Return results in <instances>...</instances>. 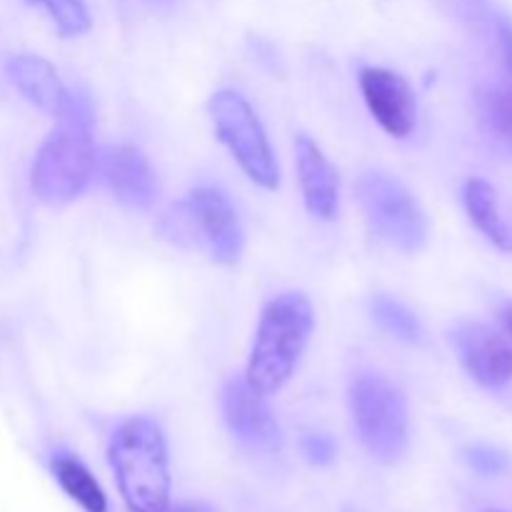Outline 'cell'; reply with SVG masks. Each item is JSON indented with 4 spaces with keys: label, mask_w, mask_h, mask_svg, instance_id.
Wrapping results in <instances>:
<instances>
[{
    "label": "cell",
    "mask_w": 512,
    "mask_h": 512,
    "mask_svg": "<svg viewBox=\"0 0 512 512\" xmlns=\"http://www.w3.org/2000/svg\"><path fill=\"white\" fill-rule=\"evenodd\" d=\"M58 125L35 155L30 185L48 205H68L88 188L98 165L93 145L95 110L85 90L65 95Z\"/></svg>",
    "instance_id": "6da1fadb"
},
{
    "label": "cell",
    "mask_w": 512,
    "mask_h": 512,
    "mask_svg": "<svg viewBox=\"0 0 512 512\" xmlns=\"http://www.w3.org/2000/svg\"><path fill=\"white\" fill-rule=\"evenodd\" d=\"M110 468L130 512H163L170 505L168 443L155 420L138 415L110 438Z\"/></svg>",
    "instance_id": "7a4b0ae2"
},
{
    "label": "cell",
    "mask_w": 512,
    "mask_h": 512,
    "mask_svg": "<svg viewBox=\"0 0 512 512\" xmlns=\"http://www.w3.org/2000/svg\"><path fill=\"white\" fill-rule=\"evenodd\" d=\"M313 305L303 293H283L265 305L250 350L245 380L273 395L295 375L313 333Z\"/></svg>",
    "instance_id": "3957f363"
},
{
    "label": "cell",
    "mask_w": 512,
    "mask_h": 512,
    "mask_svg": "<svg viewBox=\"0 0 512 512\" xmlns=\"http://www.w3.org/2000/svg\"><path fill=\"white\" fill-rule=\"evenodd\" d=\"M350 413L365 450L380 463H398L408 453L410 420L403 393L388 378L363 373L350 383Z\"/></svg>",
    "instance_id": "277c9868"
},
{
    "label": "cell",
    "mask_w": 512,
    "mask_h": 512,
    "mask_svg": "<svg viewBox=\"0 0 512 512\" xmlns=\"http://www.w3.org/2000/svg\"><path fill=\"white\" fill-rule=\"evenodd\" d=\"M358 200L373 235L390 248L418 253L428 243V220L423 208L398 178L388 173H363L358 180Z\"/></svg>",
    "instance_id": "5b68a950"
},
{
    "label": "cell",
    "mask_w": 512,
    "mask_h": 512,
    "mask_svg": "<svg viewBox=\"0 0 512 512\" xmlns=\"http://www.w3.org/2000/svg\"><path fill=\"white\" fill-rule=\"evenodd\" d=\"M210 118L220 143L230 150L235 163L255 185L278 190L280 168L263 123L248 100L235 90H218L210 98Z\"/></svg>",
    "instance_id": "8992f818"
},
{
    "label": "cell",
    "mask_w": 512,
    "mask_h": 512,
    "mask_svg": "<svg viewBox=\"0 0 512 512\" xmlns=\"http://www.w3.org/2000/svg\"><path fill=\"white\" fill-rule=\"evenodd\" d=\"M173 233L208 250L220 265H235L243 255V228L228 195L218 188H195L178 215H173Z\"/></svg>",
    "instance_id": "52a82bcc"
},
{
    "label": "cell",
    "mask_w": 512,
    "mask_h": 512,
    "mask_svg": "<svg viewBox=\"0 0 512 512\" xmlns=\"http://www.w3.org/2000/svg\"><path fill=\"white\" fill-rule=\"evenodd\" d=\"M223 418L233 438L255 453H273L283 443V433L268 400L245 378L228 380L223 388Z\"/></svg>",
    "instance_id": "ba28073f"
},
{
    "label": "cell",
    "mask_w": 512,
    "mask_h": 512,
    "mask_svg": "<svg viewBox=\"0 0 512 512\" xmlns=\"http://www.w3.org/2000/svg\"><path fill=\"white\" fill-rule=\"evenodd\" d=\"M360 90L380 128L393 138H408L418 125V100L400 73L388 68H363Z\"/></svg>",
    "instance_id": "9c48e42d"
},
{
    "label": "cell",
    "mask_w": 512,
    "mask_h": 512,
    "mask_svg": "<svg viewBox=\"0 0 512 512\" xmlns=\"http://www.w3.org/2000/svg\"><path fill=\"white\" fill-rule=\"evenodd\" d=\"M100 178L110 193L133 210H148L158 200V178L143 150L133 145H110L98 155Z\"/></svg>",
    "instance_id": "30bf717a"
},
{
    "label": "cell",
    "mask_w": 512,
    "mask_h": 512,
    "mask_svg": "<svg viewBox=\"0 0 512 512\" xmlns=\"http://www.w3.org/2000/svg\"><path fill=\"white\" fill-rule=\"evenodd\" d=\"M453 343L465 370L478 385L498 390L512 380V348L503 335L480 323H463L453 333Z\"/></svg>",
    "instance_id": "8fae6325"
},
{
    "label": "cell",
    "mask_w": 512,
    "mask_h": 512,
    "mask_svg": "<svg viewBox=\"0 0 512 512\" xmlns=\"http://www.w3.org/2000/svg\"><path fill=\"white\" fill-rule=\"evenodd\" d=\"M295 165L305 208L320 220H335L340 213V178L320 145L308 135L295 138Z\"/></svg>",
    "instance_id": "7c38bea8"
},
{
    "label": "cell",
    "mask_w": 512,
    "mask_h": 512,
    "mask_svg": "<svg viewBox=\"0 0 512 512\" xmlns=\"http://www.w3.org/2000/svg\"><path fill=\"white\" fill-rule=\"evenodd\" d=\"M5 75L30 105H35L40 113L50 115V118H58L68 90L60 83L58 70L48 60L33 53L10 55L5 60Z\"/></svg>",
    "instance_id": "4fadbf2b"
},
{
    "label": "cell",
    "mask_w": 512,
    "mask_h": 512,
    "mask_svg": "<svg viewBox=\"0 0 512 512\" xmlns=\"http://www.w3.org/2000/svg\"><path fill=\"white\" fill-rule=\"evenodd\" d=\"M463 203L468 218L500 253H512V230L498 208V193L488 180L473 178L463 188Z\"/></svg>",
    "instance_id": "5bb4252c"
},
{
    "label": "cell",
    "mask_w": 512,
    "mask_h": 512,
    "mask_svg": "<svg viewBox=\"0 0 512 512\" xmlns=\"http://www.w3.org/2000/svg\"><path fill=\"white\" fill-rule=\"evenodd\" d=\"M53 475L63 493L80 505L85 512H108V498L98 480L93 478L88 468L73 455H55Z\"/></svg>",
    "instance_id": "9a60e30c"
},
{
    "label": "cell",
    "mask_w": 512,
    "mask_h": 512,
    "mask_svg": "<svg viewBox=\"0 0 512 512\" xmlns=\"http://www.w3.org/2000/svg\"><path fill=\"white\" fill-rule=\"evenodd\" d=\"M370 313H373L375 323L390 335V338L400 340V343H418L423 328H420L418 318L413 315V310L408 305H403L400 300L390 298V295H375L370 300Z\"/></svg>",
    "instance_id": "2e32d148"
},
{
    "label": "cell",
    "mask_w": 512,
    "mask_h": 512,
    "mask_svg": "<svg viewBox=\"0 0 512 512\" xmlns=\"http://www.w3.org/2000/svg\"><path fill=\"white\" fill-rule=\"evenodd\" d=\"M490 135L512 155V85L488 90L480 100Z\"/></svg>",
    "instance_id": "e0dca14e"
},
{
    "label": "cell",
    "mask_w": 512,
    "mask_h": 512,
    "mask_svg": "<svg viewBox=\"0 0 512 512\" xmlns=\"http://www.w3.org/2000/svg\"><path fill=\"white\" fill-rule=\"evenodd\" d=\"M33 3L40 5V8L48 13L55 30H58L63 38H78V35H85L90 30V25H93L85 0H33Z\"/></svg>",
    "instance_id": "ac0fdd59"
},
{
    "label": "cell",
    "mask_w": 512,
    "mask_h": 512,
    "mask_svg": "<svg viewBox=\"0 0 512 512\" xmlns=\"http://www.w3.org/2000/svg\"><path fill=\"white\" fill-rule=\"evenodd\" d=\"M300 450H303L305 460H308L310 465H318V468H325V465L333 463L335 453H338V448H335V440L330 438V435H323V433H313V435H308V438H303Z\"/></svg>",
    "instance_id": "d6986e66"
},
{
    "label": "cell",
    "mask_w": 512,
    "mask_h": 512,
    "mask_svg": "<svg viewBox=\"0 0 512 512\" xmlns=\"http://www.w3.org/2000/svg\"><path fill=\"white\" fill-rule=\"evenodd\" d=\"M465 458H468L470 468L483 475H498L505 470V455L500 450L488 448V445H473V448L465 450Z\"/></svg>",
    "instance_id": "ffe728a7"
},
{
    "label": "cell",
    "mask_w": 512,
    "mask_h": 512,
    "mask_svg": "<svg viewBox=\"0 0 512 512\" xmlns=\"http://www.w3.org/2000/svg\"><path fill=\"white\" fill-rule=\"evenodd\" d=\"M498 48L505 68L512 78V23L510 20H498Z\"/></svg>",
    "instance_id": "44dd1931"
},
{
    "label": "cell",
    "mask_w": 512,
    "mask_h": 512,
    "mask_svg": "<svg viewBox=\"0 0 512 512\" xmlns=\"http://www.w3.org/2000/svg\"><path fill=\"white\" fill-rule=\"evenodd\" d=\"M163 512H210V508L198 503H190V505H178V508H165Z\"/></svg>",
    "instance_id": "7402d4cb"
},
{
    "label": "cell",
    "mask_w": 512,
    "mask_h": 512,
    "mask_svg": "<svg viewBox=\"0 0 512 512\" xmlns=\"http://www.w3.org/2000/svg\"><path fill=\"white\" fill-rule=\"evenodd\" d=\"M503 323H505V328H508V333L512 338V305H508V308L503 310Z\"/></svg>",
    "instance_id": "603a6c76"
},
{
    "label": "cell",
    "mask_w": 512,
    "mask_h": 512,
    "mask_svg": "<svg viewBox=\"0 0 512 512\" xmlns=\"http://www.w3.org/2000/svg\"><path fill=\"white\" fill-rule=\"evenodd\" d=\"M150 3H155V5H165V3H170V0H150Z\"/></svg>",
    "instance_id": "cb8c5ba5"
},
{
    "label": "cell",
    "mask_w": 512,
    "mask_h": 512,
    "mask_svg": "<svg viewBox=\"0 0 512 512\" xmlns=\"http://www.w3.org/2000/svg\"><path fill=\"white\" fill-rule=\"evenodd\" d=\"M485 512H503V510H485Z\"/></svg>",
    "instance_id": "d4e9b609"
}]
</instances>
